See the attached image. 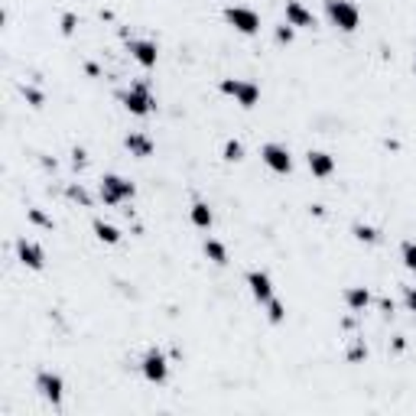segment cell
<instances>
[{
  "label": "cell",
  "mask_w": 416,
  "mask_h": 416,
  "mask_svg": "<svg viewBox=\"0 0 416 416\" xmlns=\"http://www.w3.org/2000/svg\"><path fill=\"white\" fill-rule=\"evenodd\" d=\"M72 163H75V170H82V166L88 163V153H85L82 147H75V150H72Z\"/></svg>",
  "instance_id": "29"
},
{
  "label": "cell",
  "mask_w": 416,
  "mask_h": 416,
  "mask_svg": "<svg viewBox=\"0 0 416 416\" xmlns=\"http://www.w3.org/2000/svg\"><path fill=\"white\" fill-rule=\"evenodd\" d=\"M120 105L134 118H150L156 111V95H153L150 82H134L127 91H120Z\"/></svg>",
  "instance_id": "2"
},
{
  "label": "cell",
  "mask_w": 416,
  "mask_h": 416,
  "mask_svg": "<svg viewBox=\"0 0 416 416\" xmlns=\"http://www.w3.org/2000/svg\"><path fill=\"white\" fill-rule=\"evenodd\" d=\"M413 72H416V62H413Z\"/></svg>",
  "instance_id": "32"
},
{
  "label": "cell",
  "mask_w": 416,
  "mask_h": 416,
  "mask_svg": "<svg viewBox=\"0 0 416 416\" xmlns=\"http://www.w3.org/2000/svg\"><path fill=\"white\" fill-rule=\"evenodd\" d=\"M352 237L358 241V244H377V241H381V231L368 221H354L352 224Z\"/></svg>",
  "instance_id": "19"
},
{
  "label": "cell",
  "mask_w": 416,
  "mask_h": 416,
  "mask_svg": "<svg viewBox=\"0 0 416 416\" xmlns=\"http://www.w3.org/2000/svg\"><path fill=\"white\" fill-rule=\"evenodd\" d=\"M140 374L147 377L150 384H166L170 381V361L160 348H147L143 358H140Z\"/></svg>",
  "instance_id": "6"
},
{
  "label": "cell",
  "mask_w": 416,
  "mask_h": 416,
  "mask_svg": "<svg viewBox=\"0 0 416 416\" xmlns=\"http://www.w3.org/2000/svg\"><path fill=\"white\" fill-rule=\"evenodd\" d=\"M137 195V186L127 179V176H120V172H105L101 179H98V199L107 205V208H118V205L130 202Z\"/></svg>",
  "instance_id": "1"
},
{
  "label": "cell",
  "mask_w": 416,
  "mask_h": 416,
  "mask_svg": "<svg viewBox=\"0 0 416 416\" xmlns=\"http://www.w3.org/2000/svg\"><path fill=\"white\" fill-rule=\"evenodd\" d=\"M30 221L33 224H39V228H53V218H46L39 208H30Z\"/></svg>",
  "instance_id": "28"
},
{
  "label": "cell",
  "mask_w": 416,
  "mask_h": 416,
  "mask_svg": "<svg viewBox=\"0 0 416 416\" xmlns=\"http://www.w3.org/2000/svg\"><path fill=\"white\" fill-rule=\"evenodd\" d=\"M273 39H277L280 46H289V43H293V39H296V30H293L289 23H280L277 30H273Z\"/></svg>",
  "instance_id": "23"
},
{
  "label": "cell",
  "mask_w": 416,
  "mask_h": 416,
  "mask_svg": "<svg viewBox=\"0 0 416 416\" xmlns=\"http://www.w3.org/2000/svg\"><path fill=\"white\" fill-rule=\"evenodd\" d=\"M65 195H69V199H72V202L91 205V195L85 192V186H69V189H65Z\"/></svg>",
  "instance_id": "25"
},
{
  "label": "cell",
  "mask_w": 416,
  "mask_h": 416,
  "mask_svg": "<svg viewBox=\"0 0 416 416\" xmlns=\"http://www.w3.org/2000/svg\"><path fill=\"white\" fill-rule=\"evenodd\" d=\"M264 309H267V322H270V325H280V322H287V306H283L277 296L270 299Z\"/></svg>",
  "instance_id": "20"
},
{
  "label": "cell",
  "mask_w": 416,
  "mask_h": 416,
  "mask_svg": "<svg viewBox=\"0 0 416 416\" xmlns=\"http://www.w3.org/2000/svg\"><path fill=\"white\" fill-rule=\"evenodd\" d=\"M23 98H26V105H30V107H43V105H46V95L39 91V88L23 85Z\"/></svg>",
  "instance_id": "24"
},
{
  "label": "cell",
  "mask_w": 416,
  "mask_h": 416,
  "mask_svg": "<svg viewBox=\"0 0 416 416\" xmlns=\"http://www.w3.org/2000/svg\"><path fill=\"white\" fill-rule=\"evenodd\" d=\"M325 20L329 26L342 33H354L361 26V10L354 7L352 0H325Z\"/></svg>",
  "instance_id": "3"
},
{
  "label": "cell",
  "mask_w": 416,
  "mask_h": 416,
  "mask_svg": "<svg viewBox=\"0 0 416 416\" xmlns=\"http://www.w3.org/2000/svg\"><path fill=\"white\" fill-rule=\"evenodd\" d=\"M75 23H78L75 13H65V17H62V33H65V36H72V33H75Z\"/></svg>",
  "instance_id": "30"
},
{
  "label": "cell",
  "mask_w": 416,
  "mask_h": 416,
  "mask_svg": "<svg viewBox=\"0 0 416 416\" xmlns=\"http://www.w3.org/2000/svg\"><path fill=\"white\" fill-rule=\"evenodd\" d=\"M189 221L199 228V231H208L215 224V212L208 202H192V208H189Z\"/></svg>",
  "instance_id": "16"
},
{
  "label": "cell",
  "mask_w": 416,
  "mask_h": 416,
  "mask_svg": "<svg viewBox=\"0 0 416 416\" xmlns=\"http://www.w3.org/2000/svg\"><path fill=\"white\" fill-rule=\"evenodd\" d=\"M91 231H95V237L101 244H120V231L111 221H105V218H95V221H91Z\"/></svg>",
  "instance_id": "17"
},
{
  "label": "cell",
  "mask_w": 416,
  "mask_h": 416,
  "mask_svg": "<svg viewBox=\"0 0 416 416\" xmlns=\"http://www.w3.org/2000/svg\"><path fill=\"white\" fill-rule=\"evenodd\" d=\"M260 160L267 166L270 172H277V176H289L293 172V153H289L287 143H277V140H270L260 147Z\"/></svg>",
  "instance_id": "5"
},
{
  "label": "cell",
  "mask_w": 416,
  "mask_h": 416,
  "mask_svg": "<svg viewBox=\"0 0 416 416\" xmlns=\"http://www.w3.org/2000/svg\"><path fill=\"white\" fill-rule=\"evenodd\" d=\"M306 166H309V172L316 179H329L332 172H335V156L325 153V150H309L306 153Z\"/></svg>",
  "instance_id": "14"
},
{
  "label": "cell",
  "mask_w": 416,
  "mask_h": 416,
  "mask_svg": "<svg viewBox=\"0 0 416 416\" xmlns=\"http://www.w3.org/2000/svg\"><path fill=\"white\" fill-rule=\"evenodd\" d=\"M127 53L130 59L140 65V69H156V62H160V46L153 43V39H127Z\"/></svg>",
  "instance_id": "9"
},
{
  "label": "cell",
  "mask_w": 416,
  "mask_h": 416,
  "mask_svg": "<svg viewBox=\"0 0 416 416\" xmlns=\"http://www.w3.org/2000/svg\"><path fill=\"white\" fill-rule=\"evenodd\" d=\"M283 17L293 30H316L319 20H316V13L302 3V0H287V7H283Z\"/></svg>",
  "instance_id": "11"
},
{
  "label": "cell",
  "mask_w": 416,
  "mask_h": 416,
  "mask_svg": "<svg viewBox=\"0 0 416 416\" xmlns=\"http://www.w3.org/2000/svg\"><path fill=\"white\" fill-rule=\"evenodd\" d=\"M218 91L235 98V105H241L244 111L260 105V85L251 82V78H221V82H218Z\"/></svg>",
  "instance_id": "4"
},
{
  "label": "cell",
  "mask_w": 416,
  "mask_h": 416,
  "mask_svg": "<svg viewBox=\"0 0 416 416\" xmlns=\"http://www.w3.org/2000/svg\"><path fill=\"white\" fill-rule=\"evenodd\" d=\"M244 283H247V289H251L257 306H267L270 299H273V280H270L267 270H247Z\"/></svg>",
  "instance_id": "10"
},
{
  "label": "cell",
  "mask_w": 416,
  "mask_h": 416,
  "mask_svg": "<svg viewBox=\"0 0 416 416\" xmlns=\"http://www.w3.org/2000/svg\"><path fill=\"white\" fill-rule=\"evenodd\" d=\"M17 260H20L23 267H30V270H43L46 267V251L36 244V241L20 237V241H17Z\"/></svg>",
  "instance_id": "13"
},
{
  "label": "cell",
  "mask_w": 416,
  "mask_h": 416,
  "mask_svg": "<svg viewBox=\"0 0 416 416\" xmlns=\"http://www.w3.org/2000/svg\"><path fill=\"white\" fill-rule=\"evenodd\" d=\"M221 156H224V163H241L244 160V143H241V140H228Z\"/></svg>",
  "instance_id": "21"
},
{
  "label": "cell",
  "mask_w": 416,
  "mask_h": 416,
  "mask_svg": "<svg viewBox=\"0 0 416 416\" xmlns=\"http://www.w3.org/2000/svg\"><path fill=\"white\" fill-rule=\"evenodd\" d=\"M342 299H345V306H348L352 312H364L368 306H371V289H368V287H348Z\"/></svg>",
  "instance_id": "15"
},
{
  "label": "cell",
  "mask_w": 416,
  "mask_h": 416,
  "mask_svg": "<svg viewBox=\"0 0 416 416\" xmlns=\"http://www.w3.org/2000/svg\"><path fill=\"white\" fill-rule=\"evenodd\" d=\"M36 390H39V397H43L46 404L59 406L65 397V381L59 371H39L36 374Z\"/></svg>",
  "instance_id": "8"
},
{
  "label": "cell",
  "mask_w": 416,
  "mask_h": 416,
  "mask_svg": "<svg viewBox=\"0 0 416 416\" xmlns=\"http://www.w3.org/2000/svg\"><path fill=\"white\" fill-rule=\"evenodd\" d=\"M400 260H404V267L416 277V241H404V244H400Z\"/></svg>",
  "instance_id": "22"
},
{
  "label": "cell",
  "mask_w": 416,
  "mask_h": 416,
  "mask_svg": "<svg viewBox=\"0 0 416 416\" xmlns=\"http://www.w3.org/2000/svg\"><path fill=\"white\" fill-rule=\"evenodd\" d=\"M404 309L416 316V287H404Z\"/></svg>",
  "instance_id": "27"
},
{
  "label": "cell",
  "mask_w": 416,
  "mask_h": 416,
  "mask_svg": "<svg viewBox=\"0 0 416 416\" xmlns=\"http://www.w3.org/2000/svg\"><path fill=\"white\" fill-rule=\"evenodd\" d=\"M364 358H368V345H364V342H354L352 345V348H348V361H364Z\"/></svg>",
  "instance_id": "26"
},
{
  "label": "cell",
  "mask_w": 416,
  "mask_h": 416,
  "mask_svg": "<svg viewBox=\"0 0 416 416\" xmlns=\"http://www.w3.org/2000/svg\"><path fill=\"white\" fill-rule=\"evenodd\" d=\"M124 150H127L134 160H150V156L156 153V143H153V137L143 134V130H130L127 137H124Z\"/></svg>",
  "instance_id": "12"
},
{
  "label": "cell",
  "mask_w": 416,
  "mask_h": 416,
  "mask_svg": "<svg viewBox=\"0 0 416 416\" xmlns=\"http://www.w3.org/2000/svg\"><path fill=\"white\" fill-rule=\"evenodd\" d=\"M224 20L228 26H235L241 36H257L260 33V13L251 10V7H224Z\"/></svg>",
  "instance_id": "7"
},
{
  "label": "cell",
  "mask_w": 416,
  "mask_h": 416,
  "mask_svg": "<svg viewBox=\"0 0 416 416\" xmlns=\"http://www.w3.org/2000/svg\"><path fill=\"white\" fill-rule=\"evenodd\" d=\"M202 254L212 260L215 267H224L228 264V247L218 241V237H205V244H202Z\"/></svg>",
  "instance_id": "18"
},
{
  "label": "cell",
  "mask_w": 416,
  "mask_h": 416,
  "mask_svg": "<svg viewBox=\"0 0 416 416\" xmlns=\"http://www.w3.org/2000/svg\"><path fill=\"white\" fill-rule=\"evenodd\" d=\"M381 312L390 316V312H394V299H381Z\"/></svg>",
  "instance_id": "31"
}]
</instances>
